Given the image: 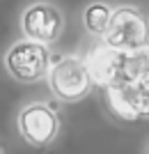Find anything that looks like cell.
<instances>
[{"label":"cell","instance_id":"1","mask_svg":"<svg viewBox=\"0 0 149 154\" xmlns=\"http://www.w3.org/2000/svg\"><path fill=\"white\" fill-rule=\"evenodd\" d=\"M46 81H48L53 97L67 103L85 99L92 92V85H94L87 69H85L83 58L71 55V53H58V55L51 53Z\"/></svg>","mask_w":149,"mask_h":154},{"label":"cell","instance_id":"2","mask_svg":"<svg viewBox=\"0 0 149 154\" xmlns=\"http://www.w3.org/2000/svg\"><path fill=\"white\" fill-rule=\"evenodd\" d=\"M103 42L115 51H136L149 44V19L138 7L119 5L112 9Z\"/></svg>","mask_w":149,"mask_h":154},{"label":"cell","instance_id":"3","mask_svg":"<svg viewBox=\"0 0 149 154\" xmlns=\"http://www.w3.org/2000/svg\"><path fill=\"white\" fill-rule=\"evenodd\" d=\"M48 62H51L48 44H41L28 37L14 42L5 55V69L9 71L12 78L21 83H37L46 78Z\"/></svg>","mask_w":149,"mask_h":154},{"label":"cell","instance_id":"4","mask_svg":"<svg viewBox=\"0 0 149 154\" xmlns=\"http://www.w3.org/2000/svg\"><path fill=\"white\" fill-rule=\"evenodd\" d=\"M19 134L32 147H48L60 134V117L46 103H30L19 113Z\"/></svg>","mask_w":149,"mask_h":154},{"label":"cell","instance_id":"5","mask_svg":"<svg viewBox=\"0 0 149 154\" xmlns=\"http://www.w3.org/2000/svg\"><path fill=\"white\" fill-rule=\"evenodd\" d=\"M62 30H64L62 12L51 2H32L21 14V32L28 39L53 44L60 39Z\"/></svg>","mask_w":149,"mask_h":154},{"label":"cell","instance_id":"6","mask_svg":"<svg viewBox=\"0 0 149 154\" xmlns=\"http://www.w3.org/2000/svg\"><path fill=\"white\" fill-rule=\"evenodd\" d=\"M103 99L108 110L124 122H138L140 117L149 115L142 85L112 83L108 88H103Z\"/></svg>","mask_w":149,"mask_h":154},{"label":"cell","instance_id":"7","mask_svg":"<svg viewBox=\"0 0 149 154\" xmlns=\"http://www.w3.org/2000/svg\"><path fill=\"white\" fill-rule=\"evenodd\" d=\"M83 62H85V69H87V74H90V78H92V83H94V85L108 88V85L115 83L117 51L110 48L103 39L87 48Z\"/></svg>","mask_w":149,"mask_h":154},{"label":"cell","instance_id":"8","mask_svg":"<svg viewBox=\"0 0 149 154\" xmlns=\"http://www.w3.org/2000/svg\"><path fill=\"white\" fill-rule=\"evenodd\" d=\"M149 81V44L136 51H117L115 83L142 85Z\"/></svg>","mask_w":149,"mask_h":154},{"label":"cell","instance_id":"9","mask_svg":"<svg viewBox=\"0 0 149 154\" xmlns=\"http://www.w3.org/2000/svg\"><path fill=\"white\" fill-rule=\"evenodd\" d=\"M110 16H112V7L108 2H90L83 12L85 30L92 37L103 39V35L108 32V26H110Z\"/></svg>","mask_w":149,"mask_h":154},{"label":"cell","instance_id":"10","mask_svg":"<svg viewBox=\"0 0 149 154\" xmlns=\"http://www.w3.org/2000/svg\"><path fill=\"white\" fill-rule=\"evenodd\" d=\"M142 90H145V101H147V110H149V81L142 83Z\"/></svg>","mask_w":149,"mask_h":154},{"label":"cell","instance_id":"11","mask_svg":"<svg viewBox=\"0 0 149 154\" xmlns=\"http://www.w3.org/2000/svg\"><path fill=\"white\" fill-rule=\"evenodd\" d=\"M0 154H2V149H0Z\"/></svg>","mask_w":149,"mask_h":154}]
</instances>
